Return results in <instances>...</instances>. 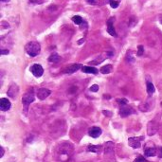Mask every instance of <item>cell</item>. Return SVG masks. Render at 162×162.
<instances>
[{"label": "cell", "mask_w": 162, "mask_h": 162, "mask_svg": "<svg viewBox=\"0 0 162 162\" xmlns=\"http://www.w3.org/2000/svg\"><path fill=\"white\" fill-rule=\"evenodd\" d=\"M25 49H26L27 53L29 56L35 57V56H37L40 53L41 47H40V44L37 43V42H29V43H28L26 45Z\"/></svg>", "instance_id": "cell-1"}, {"label": "cell", "mask_w": 162, "mask_h": 162, "mask_svg": "<svg viewBox=\"0 0 162 162\" xmlns=\"http://www.w3.org/2000/svg\"><path fill=\"white\" fill-rule=\"evenodd\" d=\"M34 99H35V96H34V93H33V90L31 89L29 91H28L22 98V102H23V105L25 107V110H27V108L29 106V104H32L34 101Z\"/></svg>", "instance_id": "cell-2"}, {"label": "cell", "mask_w": 162, "mask_h": 162, "mask_svg": "<svg viewBox=\"0 0 162 162\" xmlns=\"http://www.w3.org/2000/svg\"><path fill=\"white\" fill-rule=\"evenodd\" d=\"M29 70H31V72L33 74V76H35L36 78H39L41 77L43 74H44V69L42 67V66L38 65V64H34L31 66V68H29Z\"/></svg>", "instance_id": "cell-3"}, {"label": "cell", "mask_w": 162, "mask_h": 162, "mask_svg": "<svg viewBox=\"0 0 162 162\" xmlns=\"http://www.w3.org/2000/svg\"><path fill=\"white\" fill-rule=\"evenodd\" d=\"M144 140V137H139V138H130L128 139V143L129 145L132 147V148L138 149L141 145V141Z\"/></svg>", "instance_id": "cell-4"}, {"label": "cell", "mask_w": 162, "mask_h": 162, "mask_svg": "<svg viewBox=\"0 0 162 162\" xmlns=\"http://www.w3.org/2000/svg\"><path fill=\"white\" fill-rule=\"evenodd\" d=\"M51 91L49 89H47V88H40V89L37 91V97L40 100H45L47 99L49 95H50Z\"/></svg>", "instance_id": "cell-5"}, {"label": "cell", "mask_w": 162, "mask_h": 162, "mask_svg": "<svg viewBox=\"0 0 162 162\" xmlns=\"http://www.w3.org/2000/svg\"><path fill=\"white\" fill-rule=\"evenodd\" d=\"M88 135H89L91 138L97 139L101 135V129L100 127H97V126L91 127L89 129V131H88Z\"/></svg>", "instance_id": "cell-6"}, {"label": "cell", "mask_w": 162, "mask_h": 162, "mask_svg": "<svg viewBox=\"0 0 162 162\" xmlns=\"http://www.w3.org/2000/svg\"><path fill=\"white\" fill-rule=\"evenodd\" d=\"M133 113H134V110H133V108L130 107V106L124 105V106H122V108L120 109V115H121L122 117H128L129 115L133 114Z\"/></svg>", "instance_id": "cell-7"}, {"label": "cell", "mask_w": 162, "mask_h": 162, "mask_svg": "<svg viewBox=\"0 0 162 162\" xmlns=\"http://www.w3.org/2000/svg\"><path fill=\"white\" fill-rule=\"evenodd\" d=\"M83 66H82L81 64L70 65V66H68L66 68L65 72H66V73H68V74H71V73H74V72H76V71L79 70V69H82Z\"/></svg>", "instance_id": "cell-8"}, {"label": "cell", "mask_w": 162, "mask_h": 162, "mask_svg": "<svg viewBox=\"0 0 162 162\" xmlns=\"http://www.w3.org/2000/svg\"><path fill=\"white\" fill-rule=\"evenodd\" d=\"M113 20H114V18H110V19L107 21V32H108L110 35H112V36H114V37H117V32H116V31H115V28H114V26H113Z\"/></svg>", "instance_id": "cell-9"}, {"label": "cell", "mask_w": 162, "mask_h": 162, "mask_svg": "<svg viewBox=\"0 0 162 162\" xmlns=\"http://www.w3.org/2000/svg\"><path fill=\"white\" fill-rule=\"evenodd\" d=\"M18 94V86L15 84V83H13L10 86L9 88V90H8V95L9 97L11 98H15Z\"/></svg>", "instance_id": "cell-10"}, {"label": "cell", "mask_w": 162, "mask_h": 162, "mask_svg": "<svg viewBox=\"0 0 162 162\" xmlns=\"http://www.w3.org/2000/svg\"><path fill=\"white\" fill-rule=\"evenodd\" d=\"M0 108L2 111H8L11 108V102L8 99L2 98L0 100Z\"/></svg>", "instance_id": "cell-11"}, {"label": "cell", "mask_w": 162, "mask_h": 162, "mask_svg": "<svg viewBox=\"0 0 162 162\" xmlns=\"http://www.w3.org/2000/svg\"><path fill=\"white\" fill-rule=\"evenodd\" d=\"M157 124L155 123L154 122H149L148 124V135L149 136H153L156 133V131H157Z\"/></svg>", "instance_id": "cell-12"}, {"label": "cell", "mask_w": 162, "mask_h": 162, "mask_svg": "<svg viewBox=\"0 0 162 162\" xmlns=\"http://www.w3.org/2000/svg\"><path fill=\"white\" fill-rule=\"evenodd\" d=\"M144 155H145V156H148V157L155 156L156 155V149L155 148V147H148V148H145Z\"/></svg>", "instance_id": "cell-13"}, {"label": "cell", "mask_w": 162, "mask_h": 162, "mask_svg": "<svg viewBox=\"0 0 162 162\" xmlns=\"http://www.w3.org/2000/svg\"><path fill=\"white\" fill-rule=\"evenodd\" d=\"M82 71L84 73H90V74H98V69L92 66H83Z\"/></svg>", "instance_id": "cell-14"}, {"label": "cell", "mask_w": 162, "mask_h": 162, "mask_svg": "<svg viewBox=\"0 0 162 162\" xmlns=\"http://www.w3.org/2000/svg\"><path fill=\"white\" fill-rule=\"evenodd\" d=\"M60 61H61V57L57 53H53L49 57V62H50V63H58Z\"/></svg>", "instance_id": "cell-15"}, {"label": "cell", "mask_w": 162, "mask_h": 162, "mask_svg": "<svg viewBox=\"0 0 162 162\" xmlns=\"http://www.w3.org/2000/svg\"><path fill=\"white\" fill-rule=\"evenodd\" d=\"M100 150V145H89L87 147V151L88 152H92V153H99Z\"/></svg>", "instance_id": "cell-16"}, {"label": "cell", "mask_w": 162, "mask_h": 162, "mask_svg": "<svg viewBox=\"0 0 162 162\" xmlns=\"http://www.w3.org/2000/svg\"><path fill=\"white\" fill-rule=\"evenodd\" d=\"M112 69H113V67L111 65H106L100 68V72L102 73V74H108V73H110L112 71Z\"/></svg>", "instance_id": "cell-17"}, {"label": "cell", "mask_w": 162, "mask_h": 162, "mask_svg": "<svg viewBox=\"0 0 162 162\" xmlns=\"http://www.w3.org/2000/svg\"><path fill=\"white\" fill-rule=\"evenodd\" d=\"M156 89H155V86L151 82H147V92H148L149 95H153L155 93Z\"/></svg>", "instance_id": "cell-18"}, {"label": "cell", "mask_w": 162, "mask_h": 162, "mask_svg": "<svg viewBox=\"0 0 162 162\" xmlns=\"http://www.w3.org/2000/svg\"><path fill=\"white\" fill-rule=\"evenodd\" d=\"M72 21L74 22L75 24H77V25H81V24L83 23V19L81 16H79V15L73 16V17H72Z\"/></svg>", "instance_id": "cell-19"}, {"label": "cell", "mask_w": 162, "mask_h": 162, "mask_svg": "<svg viewBox=\"0 0 162 162\" xmlns=\"http://www.w3.org/2000/svg\"><path fill=\"white\" fill-rule=\"evenodd\" d=\"M121 1H122V0H110L109 3H110L111 8H113V9H117V6H119V4L121 3Z\"/></svg>", "instance_id": "cell-20"}, {"label": "cell", "mask_w": 162, "mask_h": 162, "mask_svg": "<svg viewBox=\"0 0 162 162\" xmlns=\"http://www.w3.org/2000/svg\"><path fill=\"white\" fill-rule=\"evenodd\" d=\"M117 104H121L122 106H124V105H126V104H128L127 99H124V98H123V99H117Z\"/></svg>", "instance_id": "cell-21"}, {"label": "cell", "mask_w": 162, "mask_h": 162, "mask_svg": "<svg viewBox=\"0 0 162 162\" xmlns=\"http://www.w3.org/2000/svg\"><path fill=\"white\" fill-rule=\"evenodd\" d=\"M144 52V48L143 46H139L138 47V56H141Z\"/></svg>", "instance_id": "cell-22"}, {"label": "cell", "mask_w": 162, "mask_h": 162, "mask_svg": "<svg viewBox=\"0 0 162 162\" xmlns=\"http://www.w3.org/2000/svg\"><path fill=\"white\" fill-rule=\"evenodd\" d=\"M89 90H90L91 92H97V91L99 90V85H97V84L92 85V86L89 88Z\"/></svg>", "instance_id": "cell-23"}, {"label": "cell", "mask_w": 162, "mask_h": 162, "mask_svg": "<svg viewBox=\"0 0 162 162\" xmlns=\"http://www.w3.org/2000/svg\"><path fill=\"white\" fill-rule=\"evenodd\" d=\"M134 162H146V159H145L143 156H138V157L134 160Z\"/></svg>", "instance_id": "cell-24"}, {"label": "cell", "mask_w": 162, "mask_h": 162, "mask_svg": "<svg viewBox=\"0 0 162 162\" xmlns=\"http://www.w3.org/2000/svg\"><path fill=\"white\" fill-rule=\"evenodd\" d=\"M29 1L33 4H42V3H44L45 0H29Z\"/></svg>", "instance_id": "cell-25"}, {"label": "cell", "mask_w": 162, "mask_h": 162, "mask_svg": "<svg viewBox=\"0 0 162 162\" xmlns=\"http://www.w3.org/2000/svg\"><path fill=\"white\" fill-rule=\"evenodd\" d=\"M85 1H86L87 3L91 4V5H94V4L96 3V0H85Z\"/></svg>", "instance_id": "cell-26"}, {"label": "cell", "mask_w": 162, "mask_h": 162, "mask_svg": "<svg viewBox=\"0 0 162 162\" xmlns=\"http://www.w3.org/2000/svg\"><path fill=\"white\" fill-rule=\"evenodd\" d=\"M4 54H9V50L8 49H1V55Z\"/></svg>", "instance_id": "cell-27"}, {"label": "cell", "mask_w": 162, "mask_h": 162, "mask_svg": "<svg viewBox=\"0 0 162 162\" xmlns=\"http://www.w3.org/2000/svg\"><path fill=\"white\" fill-rule=\"evenodd\" d=\"M102 113H104V115H106L107 117H110V116H112V113H111V112H108V111H102Z\"/></svg>", "instance_id": "cell-28"}, {"label": "cell", "mask_w": 162, "mask_h": 162, "mask_svg": "<svg viewBox=\"0 0 162 162\" xmlns=\"http://www.w3.org/2000/svg\"><path fill=\"white\" fill-rule=\"evenodd\" d=\"M0 151H1V154H0V156H3V155H4V149L2 148V147H0Z\"/></svg>", "instance_id": "cell-29"}, {"label": "cell", "mask_w": 162, "mask_h": 162, "mask_svg": "<svg viewBox=\"0 0 162 162\" xmlns=\"http://www.w3.org/2000/svg\"><path fill=\"white\" fill-rule=\"evenodd\" d=\"M160 157H162V147L160 148Z\"/></svg>", "instance_id": "cell-30"}, {"label": "cell", "mask_w": 162, "mask_h": 162, "mask_svg": "<svg viewBox=\"0 0 162 162\" xmlns=\"http://www.w3.org/2000/svg\"><path fill=\"white\" fill-rule=\"evenodd\" d=\"M1 1H2V2H9L10 0H1Z\"/></svg>", "instance_id": "cell-31"}, {"label": "cell", "mask_w": 162, "mask_h": 162, "mask_svg": "<svg viewBox=\"0 0 162 162\" xmlns=\"http://www.w3.org/2000/svg\"><path fill=\"white\" fill-rule=\"evenodd\" d=\"M161 24H162V21H161Z\"/></svg>", "instance_id": "cell-32"}]
</instances>
